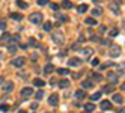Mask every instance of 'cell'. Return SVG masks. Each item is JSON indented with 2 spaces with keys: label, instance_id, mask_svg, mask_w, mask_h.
<instances>
[{
  "label": "cell",
  "instance_id": "45",
  "mask_svg": "<svg viewBox=\"0 0 125 113\" xmlns=\"http://www.w3.org/2000/svg\"><path fill=\"white\" fill-rule=\"evenodd\" d=\"M36 59H38V56H36V54H32V60H33V62H35Z\"/></svg>",
  "mask_w": 125,
  "mask_h": 113
},
{
  "label": "cell",
  "instance_id": "29",
  "mask_svg": "<svg viewBox=\"0 0 125 113\" xmlns=\"http://www.w3.org/2000/svg\"><path fill=\"white\" fill-rule=\"evenodd\" d=\"M101 12H103V11H101V8H96V9H94V11H92V15H94V17H100V15H101Z\"/></svg>",
  "mask_w": 125,
  "mask_h": 113
},
{
  "label": "cell",
  "instance_id": "37",
  "mask_svg": "<svg viewBox=\"0 0 125 113\" xmlns=\"http://www.w3.org/2000/svg\"><path fill=\"white\" fill-rule=\"evenodd\" d=\"M42 97H44V92H42V91H38V93H36V100L39 101V100H41Z\"/></svg>",
  "mask_w": 125,
  "mask_h": 113
},
{
  "label": "cell",
  "instance_id": "18",
  "mask_svg": "<svg viewBox=\"0 0 125 113\" xmlns=\"http://www.w3.org/2000/svg\"><path fill=\"white\" fill-rule=\"evenodd\" d=\"M33 84L36 86V88H41V86H44V84H45V82H44V80H41V79H35V80H33Z\"/></svg>",
  "mask_w": 125,
  "mask_h": 113
},
{
  "label": "cell",
  "instance_id": "11",
  "mask_svg": "<svg viewBox=\"0 0 125 113\" xmlns=\"http://www.w3.org/2000/svg\"><path fill=\"white\" fill-rule=\"evenodd\" d=\"M95 110V106L92 103H86L84 104V112H87V113H91V112H94Z\"/></svg>",
  "mask_w": 125,
  "mask_h": 113
},
{
  "label": "cell",
  "instance_id": "13",
  "mask_svg": "<svg viewBox=\"0 0 125 113\" xmlns=\"http://www.w3.org/2000/svg\"><path fill=\"white\" fill-rule=\"evenodd\" d=\"M110 9H112V12L116 14V15L121 12V11H119V5H116V3H110Z\"/></svg>",
  "mask_w": 125,
  "mask_h": 113
},
{
  "label": "cell",
  "instance_id": "24",
  "mask_svg": "<svg viewBox=\"0 0 125 113\" xmlns=\"http://www.w3.org/2000/svg\"><path fill=\"white\" fill-rule=\"evenodd\" d=\"M100 98H101V92H95V93L91 95V100H92V101H98Z\"/></svg>",
  "mask_w": 125,
  "mask_h": 113
},
{
  "label": "cell",
  "instance_id": "46",
  "mask_svg": "<svg viewBox=\"0 0 125 113\" xmlns=\"http://www.w3.org/2000/svg\"><path fill=\"white\" fill-rule=\"evenodd\" d=\"M100 32H105V27H104V26H100Z\"/></svg>",
  "mask_w": 125,
  "mask_h": 113
},
{
  "label": "cell",
  "instance_id": "6",
  "mask_svg": "<svg viewBox=\"0 0 125 113\" xmlns=\"http://www.w3.org/2000/svg\"><path fill=\"white\" fill-rule=\"evenodd\" d=\"M107 80H109L110 82V84H116V83H118L119 82V79H118V74H116V72H109V74H107Z\"/></svg>",
  "mask_w": 125,
  "mask_h": 113
},
{
  "label": "cell",
  "instance_id": "21",
  "mask_svg": "<svg viewBox=\"0 0 125 113\" xmlns=\"http://www.w3.org/2000/svg\"><path fill=\"white\" fill-rule=\"evenodd\" d=\"M0 41H2V42L11 41V35H9V33H3V35H2V38H0Z\"/></svg>",
  "mask_w": 125,
  "mask_h": 113
},
{
  "label": "cell",
  "instance_id": "34",
  "mask_svg": "<svg viewBox=\"0 0 125 113\" xmlns=\"http://www.w3.org/2000/svg\"><path fill=\"white\" fill-rule=\"evenodd\" d=\"M0 110H2V112H8V110H9V106H8V104H2V106H0Z\"/></svg>",
  "mask_w": 125,
  "mask_h": 113
},
{
  "label": "cell",
  "instance_id": "23",
  "mask_svg": "<svg viewBox=\"0 0 125 113\" xmlns=\"http://www.w3.org/2000/svg\"><path fill=\"white\" fill-rule=\"evenodd\" d=\"M82 51H83V54H84L86 57H89V56H92V53H94V50H92V48H83Z\"/></svg>",
  "mask_w": 125,
  "mask_h": 113
},
{
  "label": "cell",
  "instance_id": "50",
  "mask_svg": "<svg viewBox=\"0 0 125 113\" xmlns=\"http://www.w3.org/2000/svg\"><path fill=\"white\" fill-rule=\"evenodd\" d=\"M0 57H2V53H0Z\"/></svg>",
  "mask_w": 125,
  "mask_h": 113
},
{
  "label": "cell",
  "instance_id": "42",
  "mask_svg": "<svg viewBox=\"0 0 125 113\" xmlns=\"http://www.w3.org/2000/svg\"><path fill=\"white\" fill-rule=\"evenodd\" d=\"M113 65V62H107V63H104L103 66H101V69H104V68H109V66H112Z\"/></svg>",
  "mask_w": 125,
  "mask_h": 113
},
{
  "label": "cell",
  "instance_id": "5",
  "mask_svg": "<svg viewBox=\"0 0 125 113\" xmlns=\"http://www.w3.org/2000/svg\"><path fill=\"white\" fill-rule=\"evenodd\" d=\"M48 104L53 107H56L57 104H59V95L57 93H51L50 95V98H48Z\"/></svg>",
  "mask_w": 125,
  "mask_h": 113
},
{
  "label": "cell",
  "instance_id": "10",
  "mask_svg": "<svg viewBox=\"0 0 125 113\" xmlns=\"http://www.w3.org/2000/svg\"><path fill=\"white\" fill-rule=\"evenodd\" d=\"M68 65L69 66H78V65H82V60L77 59V57H73V59L68 60Z\"/></svg>",
  "mask_w": 125,
  "mask_h": 113
},
{
  "label": "cell",
  "instance_id": "48",
  "mask_svg": "<svg viewBox=\"0 0 125 113\" xmlns=\"http://www.w3.org/2000/svg\"><path fill=\"white\" fill-rule=\"evenodd\" d=\"M3 83V79H2V77H0V84H2Z\"/></svg>",
  "mask_w": 125,
  "mask_h": 113
},
{
  "label": "cell",
  "instance_id": "7",
  "mask_svg": "<svg viewBox=\"0 0 125 113\" xmlns=\"http://www.w3.org/2000/svg\"><path fill=\"white\" fill-rule=\"evenodd\" d=\"M24 63H26V57H15L14 62H12V65H14L15 68H21Z\"/></svg>",
  "mask_w": 125,
  "mask_h": 113
},
{
  "label": "cell",
  "instance_id": "2",
  "mask_svg": "<svg viewBox=\"0 0 125 113\" xmlns=\"http://www.w3.org/2000/svg\"><path fill=\"white\" fill-rule=\"evenodd\" d=\"M29 21L33 23V24H41L42 23V14L41 12H33V14H30Z\"/></svg>",
  "mask_w": 125,
  "mask_h": 113
},
{
  "label": "cell",
  "instance_id": "14",
  "mask_svg": "<svg viewBox=\"0 0 125 113\" xmlns=\"http://www.w3.org/2000/svg\"><path fill=\"white\" fill-rule=\"evenodd\" d=\"M110 107H112V104H110V101H107V100L101 101V109H103V110H109Z\"/></svg>",
  "mask_w": 125,
  "mask_h": 113
},
{
  "label": "cell",
  "instance_id": "41",
  "mask_svg": "<svg viewBox=\"0 0 125 113\" xmlns=\"http://www.w3.org/2000/svg\"><path fill=\"white\" fill-rule=\"evenodd\" d=\"M47 3H48V0H38V5H41V6L47 5Z\"/></svg>",
  "mask_w": 125,
  "mask_h": 113
},
{
  "label": "cell",
  "instance_id": "35",
  "mask_svg": "<svg viewBox=\"0 0 125 113\" xmlns=\"http://www.w3.org/2000/svg\"><path fill=\"white\" fill-rule=\"evenodd\" d=\"M8 48H9V51H11V53H15V51H17V45H15V44H11V45L8 47Z\"/></svg>",
  "mask_w": 125,
  "mask_h": 113
},
{
  "label": "cell",
  "instance_id": "49",
  "mask_svg": "<svg viewBox=\"0 0 125 113\" xmlns=\"http://www.w3.org/2000/svg\"><path fill=\"white\" fill-rule=\"evenodd\" d=\"M119 113H125V112H124V109H121V110H119Z\"/></svg>",
  "mask_w": 125,
  "mask_h": 113
},
{
  "label": "cell",
  "instance_id": "28",
  "mask_svg": "<svg viewBox=\"0 0 125 113\" xmlns=\"http://www.w3.org/2000/svg\"><path fill=\"white\" fill-rule=\"evenodd\" d=\"M29 45H32V47H39V44L36 42V39H35V38H29Z\"/></svg>",
  "mask_w": 125,
  "mask_h": 113
},
{
  "label": "cell",
  "instance_id": "39",
  "mask_svg": "<svg viewBox=\"0 0 125 113\" xmlns=\"http://www.w3.org/2000/svg\"><path fill=\"white\" fill-rule=\"evenodd\" d=\"M57 18H59V20H63V21H68V17H66V15H62V14L57 15Z\"/></svg>",
  "mask_w": 125,
  "mask_h": 113
},
{
  "label": "cell",
  "instance_id": "16",
  "mask_svg": "<svg viewBox=\"0 0 125 113\" xmlns=\"http://www.w3.org/2000/svg\"><path fill=\"white\" fill-rule=\"evenodd\" d=\"M53 71H54V66H53L51 63H47L45 68H44V72H45V74H50V72H53Z\"/></svg>",
  "mask_w": 125,
  "mask_h": 113
},
{
  "label": "cell",
  "instance_id": "44",
  "mask_svg": "<svg viewBox=\"0 0 125 113\" xmlns=\"http://www.w3.org/2000/svg\"><path fill=\"white\" fill-rule=\"evenodd\" d=\"M98 63H100V60H98V59H94V60H92V65H94V66H96Z\"/></svg>",
  "mask_w": 125,
  "mask_h": 113
},
{
  "label": "cell",
  "instance_id": "30",
  "mask_svg": "<svg viewBox=\"0 0 125 113\" xmlns=\"http://www.w3.org/2000/svg\"><path fill=\"white\" fill-rule=\"evenodd\" d=\"M86 24H89V26H95L96 24V21H95V18H86Z\"/></svg>",
  "mask_w": 125,
  "mask_h": 113
},
{
  "label": "cell",
  "instance_id": "17",
  "mask_svg": "<svg viewBox=\"0 0 125 113\" xmlns=\"http://www.w3.org/2000/svg\"><path fill=\"white\" fill-rule=\"evenodd\" d=\"M113 101L121 104V103H124V97H122V95H119V93H115L113 95Z\"/></svg>",
  "mask_w": 125,
  "mask_h": 113
},
{
  "label": "cell",
  "instance_id": "27",
  "mask_svg": "<svg viewBox=\"0 0 125 113\" xmlns=\"http://www.w3.org/2000/svg\"><path fill=\"white\" fill-rule=\"evenodd\" d=\"M57 72H59L60 75H66V74H69V69H66V68H59Z\"/></svg>",
  "mask_w": 125,
  "mask_h": 113
},
{
  "label": "cell",
  "instance_id": "20",
  "mask_svg": "<svg viewBox=\"0 0 125 113\" xmlns=\"http://www.w3.org/2000/svg\"><path fill=\"white\" fill-rule=\"evenodd\" d=\"M87 9H89V6H87V5H80V6H78V9H77V11H78L80 14H84V12H86Z\"/></svg>",
  "mask_w": 125,
  "mask_h": 113
},
{
  "label": "cell",
  "instance_id": "19",
  "mask_svg": "<svg viewBox=\"0 0 125 113\" xmlns=\"http://www.w3.org/2000/svg\"><path fill=\"white\" fill-rule=\"evenodd\" d=\"M59 86H60L62 89H65V88H68V86H69V82H68V80H65V79H62V80L59 82Z\"/></svg>",
  "mask_w": 125,
  "mask_h": 113
},
{
  "label": "cell",
  "instance_id": "32",
  "mask_svg": "<svg viewBox=\"0 0 125 113\" xmlns=\"http://www.w3.org/2000/svg\"><path fill=\"white\" fill-rule=\"evenodd\" d=\"M118 33H119V30H118V29H110V32H109L110 36H116Z\"/></svg>",
  "mask_w": 125,
  "mask_h": 113
},
{
  "label": "cell",
  "instance_id": "43",
  "mask_svg": "<svg viewBox=\"0 0 125 113\" xmlns=\"http://www.w3.org/2000/svg\"><path fill=\"white\" fill-rule=\"evenodd\" d=\"M71 50H80L78 44H73V45H71Z\"/></svg>",
  "mask_w": 125,
  "mask_h": 113
},
{
  "label": "cell",
  "instance_id": "40",
  "mask_svg": "<svg viewBox=\"0 0 125 113\" xmlns=\"http://www.w3.org/2000/svg\"><path fill=\"white\" fill-rule=\"evenodd\" d=\"M30 109H32V110H36V109H38V101H36V103H32V104H30Z\"/></svg>",
  "mask_w": 125,
  "mask_h": 113
},
{
  "label": "cell",
  "instance_id": "31",
  "mask_svg": "<svg viewBox=\"0 0 125 113\" xmlns=\"http://www.w3.org/2000/svg\"><path fill=\"white\" fill-rule=\"evenodd\" d=\"M51 29H53L51 23H45V24H44V30H45V32H51Z\"/></svg>",
  "mask_w": 125,
  "mask_h": 113
},
{
  "label": "cell",
  "instance_id": "8",
  "mask_svg": "<svg viewBox=\"0 0 125 113\" xmlns=\"http://www.w3.org/2000/svg\"><path fill=\"white\" fill-rule=\"evenodd\" d=\"M32 93H33V89H32V88H24V89L21 91V97H23V98H29Z\"/></svg>",
  "mask_w": 125,
  "mask_h": 113
},
{
  "label": "cell",
  "instance_id": "3",
  "mask_svg": "<svg viewBox=\"0 0 125 113\" xmlns=\"http://www.w3.org/2000/svg\"><path fill=\"white\" fill-rule=\"evenodd\" d=\"M121 53H122L121 45H116V44L110 45V57H119Z\"/></svg>",
  "mask_w": 125,
  "mask_h": 113
},
{
  "label": "cell",
  "instance_id": "33",
  "mask_svg": "<svg viewBox=\"0 0 125 113\" xmlns=\"http://www.w3.org/2000/svg\"><path fill=\"white\" fill-rule=\"evenodd\" d=\"M5 29H6V21L0 20V30H5Z\"/></svg>",
  "mask_w": 125,
  "mask_h": 113
},
{
  "label": "cell",
  "instance_id": "38",
  "mask_svg": "<svg viewBox=\"0 0 125 113\" xmlns=\"http://www.w3.org/2000/svg\"><path fill=\"white\" fill-rule=\"evenodd\" d=\"M50 8H51L53 11H59V5H56V3H51V5H50Z\"/></svg>",
  "mask_w": 125,
  "mask_h": 113
},
{
  "label": "cell",
  "instance_id": "9",
  "mask_svg": "<svg viewBox=\"0 0 125 113\" xmlns=\"http://www.w3.org/2000/svg\"><path fill=\"white\" fill-rule=\"evenodd\" d=\"M94 88V82L92 80H84L82 82V89H92Z\"/></svg>",
  "mask_w": 125,
  "mask_h": 113
},
{
  "label": "cell",
  "instance_id": "51",
  "mask_svg": "<svg viewBox=\"0 0 125 113\" xmlns=\"http://www.w3.org/2000/svg\"><path fill=\"white\" fill-rule=\"evenodd\" d=\"M84 113H87V112H84Z\"/></svg>",
  "mask_w": 125,
  "mask_h": 113
},
{
  "label": "cell",
  "instance_id": "1",
  "mask_svg": "<svg viewBox=\"0 0 125 113\" xmlns=\"http://www.w3.org/2000/svg\"><path fill=\"white\" fill-rule=\"evenodd\" d=\"M51 39H53V42H54L56 45H62V44H63V35H62L60 32H53L51 33Z\"/></svg>",
  "mask_w": 125,
  "mask_h": 113
},
{
  "label": "cell",
  "instance_id": "15",
  "mask_svg": "<svg viewBox=\"0 0 125 113\" xmlns=\"http://www.w3.org/2000/svg\"><path fill=\"white\" fill-rule=\"evenodd\" d=\"M113 91H115L113 84H107V86H104V88H103V92H104V93H112Z\"/></svg>",
  "mask_w": 125,
  "mask_h": 113
},
{
  "label": "cell",
  "instance_id": "22",
  "mask_svg": "<svg viewBox=\"0 0 125 113\" xmlns=\"http://www.w3.org/2000/svg\"><path fill=\"white\" fill-rule=\"evenodd\" d=\"M9 17H11L12 20H23V15L21 14H17V12H12Z\"/></svg>",
  "mask_w": 125,
  "mask_h": 113
},
{
  "label": "cell",
  "instance_id": "36",
  "mask_svg": "<svg viewBox=\"0 0 125 113\" xmlns=\"http://www.w3.org/2000/svg\"><path fill=\"white\" fill-rule=\"evenodd\" d=\"M94 79L100 82V80H103V75H101V74H96V72H95V74H94Z\"/></svg>",
  "mask_w": 125,
  "mask_h": 113
},
{
  "label": "cell",
  "instance_id": "4",
  "mask_svg": "<svg viewBox=\"0 0 125 113\" xmlns=\"http://www.w3.org/2000/svg\"><path fill=\"white\" fill-rule=\"evenodd\" d=\"M2 91L6 92V93H9L14 91V82H3L2 83Z\"/></svg>",
  "mask_w": 125,
  "mask_h": 113
},
{
  "label": "cell",
  "instance_id": "12",
  "mask_svg": "<svg viewBox=\"0 0 125 113\" xmlns=\"http://www.w3.org/2000/svg\"><path fill=\"white\" fill-rule=\"evenodd\" d=\"M74 5L73 2H69V0H62V8H65V9H71Z\"/></svg>",
  "mask_w": 125,
  "mask_h": 113
},
{
  "label": "cell",
  "instance_id": "47",
  "mask_svg": "<svg viewBox=\"0 0 125 113\" xmlns=\"http://www.w3.org/2000/svg\"><path fill=\"white\" fill-rule=\"evenodd\" d=\"M18 113H27L26 110H18Z\"/></svg>",
  "mask_w": 125,
  "mask_h": 113
},
{
  "label": "cell",
  "instance_id": "25",
  "mask_svg": "<svg viewBox=\"0 0 125 113\" xmlns=\"http://www.w3.org/2000/svg\"><path fill=\"white\" fill-rule=\"evenodd\" d=\"M17 6H18V8H23V9H26V8H27L29 5L26 3V2H23V0H17Z\"/></svg>",
  "mask_w": 125,
  "mask_h": 113
},
{
  "label": "cell",
  "instance_id": "26",
  "mask_svg": "<svg viewBox=\"0 0 125 113\" xmlns=\"http://www.w3.org/2000/svg\"><path fill=\"white\" fill-rule=\"evenodd\" d=\"M83 97H84V91H83V89L75 91V98H78V100H80V98H83Z\"/></svg>",
  "mask_w": 125,
  "mask_h": 113
}]
</instances>
